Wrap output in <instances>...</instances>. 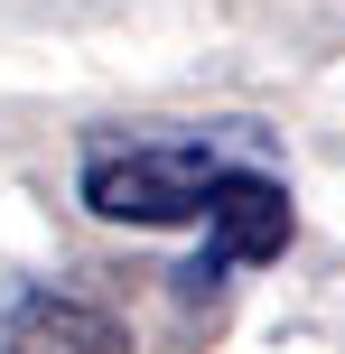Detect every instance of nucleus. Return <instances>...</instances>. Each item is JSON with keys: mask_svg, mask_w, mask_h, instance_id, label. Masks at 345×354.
Masks as SVG:
<instances>
[{"mask_svg": "<svg viewBox=\"0 0 345 354\" xmlns=\"http://www.w3.org/2000/svg\"><path fill=\"white\" fill-rule=\"evenodd\" d=\"M0 354H131V336L84 289H28L0 326Z\"/></svg>", "mask_w": 345, "mask_h": 354, "instance_id": "7ed1b4c3", "label": "nucleus"}, {"mask_svg": "<svg viewBox=\"0 0 345 354\" xmlns=\"http://www.w3.org/2000/svg\"><path fill=\"white\" fill-rule=\"evenodd\" d=\"M243 168H261L252 140H93L75 187L103 224H205Z\"/></svg>", "mask_w": 345, "mask_h": 354, "instance_id": "f257e3e1", "label": "nucleus"}, {"mask_svg": "<svg viewBox=\"0 0 345 354\" xmlns=\"http://www.w3.org/2000/svg\"><path fill=\"white\" fill-rule=\"evenodd\" d=\"M290 233H299V214H290V187H280L271 168H243L234 187L215 196V214H205V252L178 270L187 280V299H215L234 270H252V261H280L290 252Z\"/></svg>", "mask_w": 345, "mask_h": 354, "instance_id": "f03ea898", "label": "nucleus"}]
</instances>
